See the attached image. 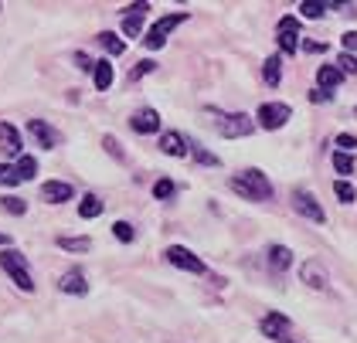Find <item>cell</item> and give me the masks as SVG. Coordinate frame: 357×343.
I'll list each match as a JSON object with an SVG mask.
<instances>
[{
  "instance_id": "obj_1",
  "label": "cell",
  "mask_w": 357,
  "mask_h": 343,
  "mask_svg": "<svg viewBox=\"0 0 357 343\" xmlns=\"http://www.w3.org/2000/svg\"><path fill=\"white\" fill-rule=\"evenodd\" d=\"M231 190H235V194H242L245 201H255V204H262V201H269V197H273V184H269V177H266L262 170H255V167H248V170H242L238 177H231Z\"/></svg>"
},
{
  "instance_id": "obj_2",
  "label": "cell",
  "mask_w": 357,
  "mask_h": 343,
  "mask_svg": "<svg viewBox=\"0 0 357 343\" xmlns=\"http://www.w3.org/2000/svg\"><path fill=\"white\" fill-rule=\"evenodd\" d=\"M0 268L14 279V286L24 292H34V279H31V268L28 262H24V255L17 252V248H7L3 255H0Z\"/></svg>"
},
{
  "instance_id": "obj_3",
  "label": "cell",
  "mask_w": 357,
  "mask_h": 343,
  "mask_svg": "<svg viewBox=\"0 0 357 343\" xmlns=\"http://www.w3.org/2000/svg\"><path fill=\"white\" fill-rule=\"evenodd\" d=\"M181 24H188V10H177V14H167V17H160L157 24L150 27V34H146V48L150 52H157V48H164L167 45V34L174 31V27H181Z\"/></svg>"
},
{
  "instance_id": "obj_4",
  "label": "cell",
  "mask_w": 357,
  "mask_h": 343,
  "mask_svg": "<svg viewBox=\"0 0 357 343\" xmlns=\"http://www.w3.org/2000/svg\"><path fill=\"white\" fill-rule=\"evenodd\" d=\"M259 126L262 130H282L289 119H293V109L286 106V102H266V106H259Z\"/></svg>"
},
{
  "instance_id": "obj_5",
  "label": "cell",
  "mask_w": 357,
  "mask_h": 343,
  "mask_svg": "<svg viewBox=\"0 0 357 343\" xmlns=\"http://www.w3.org/2000/svg\"><path fill=\"white\" fill-rule=\"evenodd\" d=\"M275 31H279V52L296 54V48H300V17H293V14L279 17Z\"/></svg>"
},
{
  "instance_id": "obj_6",
  "label": "cell",
  "mask_w": 357,
  "mask_h": 343,
  "mask_svg": "<svg viewBox=\"0 0 357 343\" xmlns=\"http://www.w3.org/2000/svg\"><path fill=\"white\" fill-rule=\"evenodd\" d=\"M167 262L177 265V268H184V272H191V275H204V272H208L204 262L194 255L191 248H184V245H170V248H167Z\"/></svg>"
},
{
  "instance_id": "obj_7",
  "label": "cell",
  "mask_w": 357,
  "mask_h": 343,
  "mask_svg": "<svg viewBox=\"0 0 357 343\" xmlns=\"http://www.w3.org/2000/svg\"><path fill=\"white\" fill-rule=\"evenodd\" d=\"M293 208H296L303 218L317 221V224H324V221H327V214H324V208H320V201H317L306 187H296V190H293Z\"/></svg>"
},
{
  "instance_id": "obj_8",
  "label": "cell",
  "mask_w": 357,
  "mask_h": 343,
  "mask_svg": "<svg viewBox=\"0 0 357 343\" xmlns=\"http://www.w3.org/2000/svg\"><path fill=\"white\" fill-rule=\"evenodd\" d=\"M218 130L225 139H238V136H248V132L255 130V123H252V116H245V112H231V116H221L218 119Z\"/></svg>"
},
{
  "instance_id": "obj_9",
  "label": "cell",
  "mask_w": 357,
  "mask_h": 343,
  "mask_svg": "<svg viewBox=\"0 0 357 343\" xmlns=\"http://www.w3.org/2000/svg\"><path fill=\"white\" fill-rule=\"evenodd\" d=\"M130 126L143 136H150V132H160V112L157 109H137L133 116H130Z\"/></svg>"
},
{
  "instance_id": "obj_10",
  "label": "cell",
  "mask_w": 357,
  "mask_h": 343,
  "mask_svg": "<svg viewBox=\"0 0 357 343\" xmlns=\"http://www.w3.org/2000/svg\"><path fill=\"white\" fill-rule=\"evenodd\" d=\"M300 279L310 289H324L327 286V268H324V262H317V259H306L300 265Z\"/></svg>"
},
{
  "instance_id": "obj_11",
  "label": "cell",
  "mask_w": 357,
  "mask_h": 343,
  "mask_svg": "<svg viewBox=\"0 0 357 343\" xmlns=\"http://www.w3.org/2000/svg\"><path fill=\"white\" fill-rule=\"evenodd\" d=\"M28 132L45 146V150H52V146H58L61 143V132L58 130H52L45 119H28Z\"/></svg>"
},
{
  "instance_id": "obj_12",
  "label": "cell",
  "mask_w": 357,
  "mask_h": 343,
  "mask_svg": "<svg viewBox=\"0 0 357 343\" xmlns=\"http://www.w3.org/2000/svg\"><path fill=\"white\" fill-rule=\"evenodd\" d=\"M289 330H293V319L282 317V313H269V317L262 319V333H266L269 340H286Z\"/></svg>"
},
{
  "instance_id": "obj_13",
  "label": "cell",
  "mask_w": 357,
  "mask_h": 343,
  "mask_svg": "<svg viewBox=\"0 0 357 343\" xmlns=\"http://www.w3.org/2000/svg\"><path fill=\"white\" fill-rule=\"evenodd\" d=\"M72 184H65V181H48V184L41 187V197L48 201V204H65V201H72Z\"/></svg>"
},
{
  "instance_id": "obj_14",
  "label": "cell",
  "mask_w": 357,
  "mask_h": 343,
  "mask_svg": "<svg viewBox=\"0 0 357 343\" xmlns=\"http://www.w3.org/2000/svg\"><path fill=\"white\" fill-rule=\"evenodd\" d=\"M160 150H164L167 157H188V153H191V150H188V139H184V136H181V132H164V136H160Z\"/></svg>"
},
{
  "instance_id": "obj_15",
  "label": "cell",
  "mask_w": 357,
  "mask_h": 343,
  "mask_svg": "<svg viewBox=\"0 0 357 343\" xmlns=\"http://www.w3.org/2000/svg\"><path fill=\"white\" fill-rule=\"evenodd\" d=\"M0 150L7 157H21V132L14 130L10 123H0Z\"/></svg>"
},
{
  "instance_id": "obj_16",
  "label": "cell",
  "mask_w": 357,
  "mask_h": 343,
  "mask_svg": "<svg viewBox=\"0 0 357 343\" xmlns=\"http://www.w3.org/2000/svg\"><path fill=\"white\" fill-rule=\"evenodd\" d=\"M58 289L68 292V296H85V292H89V282H85V275L79 272V268H72V272H65V275H61Z\"/></svg>"
},
{
  "instance_id": "obj_17",
  "label": "cell",
  "mask_w": 357,
  "mask_h": 343,
  "mask_svg": "<svg viewBox=\"0 0 357 343\" xmlns=\"http://www.w3.org/2000/svg\"><path fill=\"white\" fill-rule=\"evenodd\" d=\"M266 259H269V268H273V272H286V268L293 265V252H289L286 245H269Z\"/></svg>"
},
{
  "instance_id": "obj_18",
  "label": "cell",
  "mask_w": 357,
  "mask_h": 343,
  "mask_svg": "<svg viewBox=\"0 0 357 343\" xmlns=\"http://www.w3.org/2000/svg\"><path fill=\"white\" fill-rule=\"evenodd\" d=\"M92 75H96V89H99V92H109V89H112V79H116V72H112V65L106 61V58H102V61H96Z\"/></svg>"
},
{
  "instance_id": "obj_19",
  "label": "cell",
  "mask_w": 357,
  "mask_h": 343,
  "mask_svg": "<svg viewBox=\"0 0 357 343\" xmlns=\"http://www.w3.org/2000/svg\"><path fill=\"white\" fill-rule=\"evenodd\" d=\"M317 82H320L324 92H330V89H337V85L344 82V75L337 72V65H320V68H317Z\"/></svg>"
},
{
  "instance_id": "obj_20",
  "label": "cell",
  "mask_w": 357,
  "mask_h": 343,
  "mask_svg": "<svg viewBox=\"0 0 357 343\" xmlns=\"http://www.w3.org/2000/svg\"><path fill=\"white\" fill-rule=\"evenodd\" d=\"M99 45H102L112 58H119V54L126 52V41H123L119 34H112V31H102V34H99Z\"/></svg>"
},
{
  "instance_id": "obj_21",
  "label": "cell",
  "mask_w": 357,
  "mask_h": 343,
  "mask_svg": "<svg viewBox=\"0 0 357 343\" xmlns=\"http://www.w3.org/2000/svg\"><path fill=\"white\" fill-rule=\"evenodd\" d=\"M14 170H17V177H21V184H24V181H31V177L38 174V160L21 153V157H17V163H14Z\"/></svg>"
},
{
  "instance_id": "obj_22",
  "label": "cell",
  "mask_w": 357,
  "mask_h": 343,
  "mask_svg": "<svg viewBox=\"0 0 357 343\" xmlns=\"http://www.w3.org/2000/svg\"><path fill=\"white\" fill-rule=\"evenodd\" d=\"M58 248H65V252H89L92 248V238H68V235H61L58 238Z\"/></svg>"
},
{
  "instance_id": "obj_23",
  "label": "cell",
  "mask_w": 357,
  "mask_h": 343,
  "mask_svg": "<svg viewBox=\"0 0 357 343\" xmlns=\"http://www.w3.org/2000/svg\"><path fill=\"white\" fill-rule=\"evenodd\" d=\"M79 214H82V218H99V214H102V201H99L96 194H85L82 201H79Z\"/></svg>"
},
{
  "instance_id": "obj_24",
  "label": "cell",
  "mask_w": 357,
  "mask_h": 343,
  "mask_svg": "<svg viewBox=\"0 0 357 343\" xmlns=\"http://www.w3.org/2000/svg\"><path fill=\"white\" fill-rule=\"evenodd\" d=\"M188 150H191V157L197 160V163H204V167H221V160L215 157V153H208L201 143H188Z\"/></svg>"
},
{
  "instance_id": "obj_25",
  "label": "cell",
  "mask_w": 357,
  "mask_h": 343,
  "mask_svg": "<svg viewBox=\"0 0 357 343\" xmlns=\"http://www.w3.org/2000/svg\"><path fill=\"white\" fill-rule=\"evenodd\" d=\"M279 68H282L279 54H269V58H266V65H262V75H266L269 85H279Z\"/></svg>"
},
{
  "instance_id": "obj_26",
  "label": "cell",
  "mask_w": 357,
  "mask_h": 343,
  "mask_svg": "<svg viewBox=\"0 0 357 343\" xmlns=\"http://www.w3.org/2000/svg\"><path fill=\"white\" fill-rule=\"evenodd\" d=\"M333 170L344 174V177L354 174V153H340V150H337V153H333Z\"/></svg>"
},
{
  "instance_id": "obj_27",
  "label": "cell",
  "mask_w": 357,
  "mask_h": 343,
  "mask_svg": "<svg viewBox=\"0 0 357 343\" xmlns=\"http://www.w3.org/2000/svg\"><path fill=\"white\" fill-rule=\"evenodd\" d=\"M296 10H300L303 17H310V21H320V17H324V10H327V3H313V0H303Z\"/></svg>"
},
{
  "instance_id": "obj_28",
  "label": "cell",
  "mask_w": 357,
  "mask_h": 343,
  "mask_svg": "<svg viewBox=\"0 0 357 343\" xmlns=\"http://www.w3.org/2000/svg\"><path fill=\"white\" fill-rule=\"evenodd\" d=\"M174 194H177V184H174V181H167V177H160V181L153 184V197H157V201H170Z\"/></svg>"
},
{
  "instance_id": "obj_29",
  "label": "cell",
  "mask_w": 357,
  "mask_h": 343,
  "mask_svg": "<svg viewBox=\"0 0 357 343\" xmlns=\"http://www.w3.org/2000/svg\"><path fill=\"white\" fill-rule=\"evenodd\" d=\"M333 194H337L344 204H354V201H357V190H354V184H351V181H337V184H333Z\"/></svg>"
},
{
  "instance_id": "obj_30",
  "label": "cell",
  "mask_w": 357,
  "mask_h": 343,
  "mask_svg": "<svg viewBox=\"0 0 357 343\" xmlns=\"http://www.w3.org/2000/svg\"><path fill=\"white\" fill-rule=\"evenodd\" d=\"M0 208L7 214H24L28 211V204L21 201V197H14V194H7V197H0Z\"/></svg>"
},
{
  "instance_id": "obj_31",
  "label": "cell",
  "mask_w": 357,
  "mask_h": 343,
  "mask_svg": "<svg viewBox=\"0 0 357 343\" xmlns=\"http://www.w3.org/2000/svg\"><path fill=\"white\" fill-rule=\"evenodd\" d=\"M157 68V61H150V58H143V61H137V68H130V82H139L143 75H150Z\"/></svg>"
},
{
  "instance_id": "obj_32",
  "label": "cell",
  "mask_w": 357,
  "mask_h": 343,
  "mask_svg": "<svg viewBox=\"0 0 357 343\" xmlns=\"http://www.w3.org/2000/svg\"><path fill=\"white\" fill-rule=\"evenodd\" d=\"M112 235L119 238V241H133L137 231H133V224H130V221H116V224H112Z\"/></svg>"
},
{
  "instance_id": "obj_33",
  "label": "cell",
  "mask_w": 357,
  "mask_h": 343,
  "mask_svg": "<svg viewBox=\"0 0 357 343\" xmlns=\"http://www.w3.org/2000/svg\"><path fill=\"white\" fill-rule=\"evenodd\" d=\"M337 72H340V75H354L357 72V58L354 54H340V58H337Z\"/></svg>"
},
{
  "instance_id": "obj_34",
  "label": "cell",
  "mask_w": 357,
  "mask_h": 343,
  "mask_svg": "<svg viewBox=\"0 0 357 343\" xmlns=\"http://www.w3.org/2000/svg\"><path fill=\"white\" fill-rule=\"evenodd\" d=\"M143 31V17H123V34L126 38H139Z\"/></svg>"
},
{
  "instance_id": "obj_35",
  "label": "cell",
  "mask_w": 357,
  "mask_h": 343,
  "mask_svg": "<svg viewBox=\"0 0 357 343\" xmlns=\"http://www.w3.org/2000/svg\"><path fill=\"white\" fill-rule=\"evenodd\" d=\"M337 146H340V153H354L357 136H351V132H340V136H337Z\"/></svg>"
},
{
  "instance_id": "obj_36",
  "label": "cell",
  "mask_w": 357,
  "mask_h": 343,
  "mask_svg": "<svg viewBox=\"0 0 357 343\" xmlns=\"http://www.w3.org/2000/svg\"><path fill=\"white\" fill-rule=\"evenodd\" d=\"M75 68H79V72H92V68H96V61H92L85 52H79L75 54Z\"/></svg>"
},
{
  "instance_id": "obj_37",
  "label": "cell",
  "mask_w": 357,
  "mask_h": 343,
  "mask_svg": "<svg viewBox=\"0 0 357 343\" xmlns=\"http://www.w3.org/2000/svg\"><path fill=\"white\" fill-rule=\"evenodd\" d=\"M340 45H344V54L357 52V31H347V34L340 38Z\"/></svg>"
},
{
  "instance_id": "obj_38",
  "label": "cell",
  "mask_w": 357,
  "mask_h": 343,
  "mask_svg": "<svg viewBox=\"0 0 357 343\" xmlns=\"http://www.w3.org/2000/svg\"><path fill=\"white\" fill-rule=\"evenodd\" d=\"M126 10V17H143L146 10H150V3H130V7H123Z\"/></svg>"
},
{
  "instance_id": "obj_39",
  "label": "cell",
  "mask_w": 357,
  "mask_h": 343,
  "mask_svg": "<svg viewBox=\"0 0 357 343\" xmlns=\"http://www.w3.org/2000/svg\"><path fill=\"white\" fill-rule=\"evenodd\" d=\"M300 48H303V52H310V54L327 52V45H324V41H300Z\"/></svg>"
},
{
  "instance_id": "obj_40",
  "label": "cell",
  "mask_w": 357,
  "mask_h": 343,
  "mask_svg": "<svg viewBox=\"0 0 357 343\" xmlns=\"http://www.w3.org/2000/svg\"><path fill=\"white\" fill-rule=\"evenodd\" d=\"M102 146H106V150H109L112 157L116 160H123V150H119V143H116V136H106V139H102Z\"/></svg>"
},
{
  "instance_id": "obj_41",
  "label": "cell",
  "mask_w": 357,
  "mask_h": 343,
  "mask_svg": "<svg viewBox=\"0 0 357 343\" xmlns=\"http://www.w3.org/2000/svg\"><path fill=\"white\" fill-rule=\"evenodd\" d=\"M330 99H333V92H324V89L310 92V102H330Z\"/></svg>"
},
{
  "instance_id": "obj_42",
  "label": "cell",
  "mask_w": 357,
  "mask_h": 343,
  "mask_svg": "<svg viewBox=\"0 0 357 343\" xmlns=\"http://www.w3.org/2000/svg\"><path fill=\"white\" fill-rule=\"evenodd\" d=\"M0 245H10V238H7V235H0Z\"/></svg>"
},
{
  "instance_id": "obj_43",
  "label": "cell",
  "mask_w": 357,
  "mask_h": 343,
  "mask_svg": "<svg viewBox=\"0 0 357 343\" xmlns=\"http://www.w3.org/2000/svg\"><path fill=\"white\" fill-rule=\"evenodd\" d=\"M279 343H293V340H279Z\"/></svg>"
},
{
  "instance_id": "obj_44",
  "label": "cell",
  "mask_w": 357,
  "mask_h": 343,
  "mask_svg": "<svg viewBox=\"0 0 357 343\" xmlns=\"http://www.w3.org/2000/svg\"><path fill=\"white\" fill-rule=\"evenodd\" d=\"M354 116H357V109H354Z\"/></svg>"
}]
</instances>
